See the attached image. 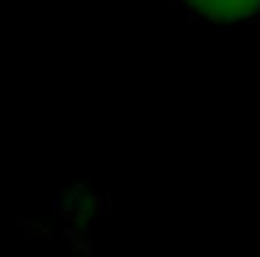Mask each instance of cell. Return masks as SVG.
Wrapping results in <instances>:
<instances>
[{"label":"cell","instance_id":"1","mask_svg":"<svg viewBox=\"0 0 260 257\" xmlns=\"http://www.w3.org/2000/svg\"><path fill=\"white\" fill-rule=\"evenodd\" d=\"M203 21H245L260 12V0H182Z\"/></svg>","mask_w":260,"mask_h":257}]
</instances>
